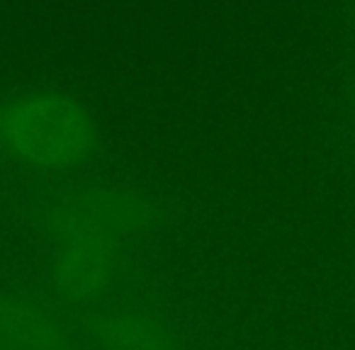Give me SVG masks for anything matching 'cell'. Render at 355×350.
Masks as SVG:
<instances>
[{
	"instance_id": "6da1fadb",
	"label": "cell",
	"mask_w": 355,
	"mask_h": 350,
	"mask_svg": "<svg viewBox=\"0 0 355 350\" xmlns=\"http://www.w3.org/2000/svg\"><path fill=\"white\" fill-rule=\"evenodd\" d=\"M98 146L83 105L59 95H30L0 105V151L42 173L80 166Z\"/></svg>"
},
{
	"instance_id": "7a4b0ae2",
	"label": "cell",
	"mask_w": 355,
	"mask_h": 350,
	"mask_svg": "<svg viewBox=\"0 0 355 350\" xmlns=\"http://www.w3.org/2000/svg\"><path fill=\"white\" fill-rule=\"evenodd\" d=\"M51 287L64 304L98 306L127 270L124 236L93 229L51 231Z\"/></svg>"
},
{
	"instance_id": "3957f363",
	"label": "cell",
	"mask_w": 355,
	"mask_h": 350,
	"mask_svg": "<svg viewBox=\"0 0 355 350\" xmlns=\"http://www.w3.org/2000/svg\"><path fill=\"white\" fill-rule=\"evenodd\" d=\"M0 350H73L66 326L32 297H0Z\"/></svg>"
},
{
	"instance_id": "277c9868",
	"label": "cell",
	"mask_w": 355,
	"mask_h": 350,
	"mask_svg": "<svg viewBox=\"0 0 355 350\" xmlns=\"http://www.w3.org/2000/svg\"><path fill=\"white\" fill-rule=\"evenodd\" d=\"M85 331L98 350H180L163 321L139 309L95 311Z\"/></svg>"
}]
</instances>
